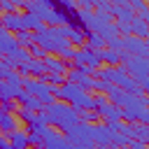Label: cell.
I'll list each match as a JSON object with an SVG mask.
<instances>
[{"mask_svg":"<svg viewBox=\"0 0 149 149\" xmlns=\"http://www.w3.org/2000/svg\"><path fill=\"white\" fill-rule=\"evenodd\" d=\"M7 142L14 147V149H28V135L23 130H12L9 135H5Z\"/></svg>","mask_w":149,"mask_h":149,"instance_id":"15","label":"cell"},{"mask_svg":"<svg viewBox=\"0 0 149 149\" xmlns=\"http://www.w3.org/2000/svg\"><path fill=\"white\" fill-rule=\"evenodd\" d=\"M119 65L128 72V77H130V79H133L142 91H147V88H149V79H147L149 63H147V58H142V56H130V54H121Z\"/></svg>","mask_w":149,"mask_h":149,"instance_id":"3","label":"cell"},{"mask_svg":"<svg viewBox=\"0 0 149 149\" xmlns=\"http://www.w3.org/2000/svg\"><path fill=\"white\" fill-rule=\"evenodd\" d=\"M91 144L98 149H109L112 147V135L105 123H91Z\"/></svg>","mask_w":149,"mask_h":149,"instance_id":"7","label":"cell"},{"mask_svg":"<svg viewBox=\"0 0 149 149\" xmlns=\"http://www.w3.org/2000/svg\"><path fill=\"white\" fill-rule=\"evenodd\" d=\"M68 63H72V68H84V70H88V72H95V70H100L102 68V63H100V56H98V51H88V49H72V54H70V61Z\"/></svg>","mask_w":149,"mask_h":149,"instance_id":"5","label":"cell"},{"mask_svg":"<svg viewBox=\"0 0 149 149\" xmlns=\"http://www.w3.org/2000/svg\"><path fill=\"white\" fill-rule=\"evenodd\" d=\"M9 72H12V70H9V68H7V63H5L2 58H0V79H5V77H7Z\"/></svg>","mask_w":149,"mask_h":149,"instance_id":"21","label":"cell"},{"mask_svg":"<svg viewBox=\"0 0 149 149\" xmlns=\"http://www.w3.org/2000/svg\"><path fill=\"white\" fill-rule=\"evenodd\" d=\"M147 135H149V130H147V123H128V137L130 140H137V142H147Z\"/></svg>","mask_w":149,"mask_h":149,"instance_id":"13","label":"cell"},{"mask_svg":"<svg viewBox=\"0 0 149 149\" xmlns=\"http://www.w3.org/2000/svg\"><path fill=\"white\" fill-rule=\"evenodd\" d=\"M5 114H7V112H5V109H2V105H0V119H2Z\"/></svg>","mask_w":149,"mask_h":149,"instance_id":"22","label":"cell"},{"mask_svg":"<svg viewBox=\"0 0 149 149\" xmlns=\"http://www.w3.org/2000/svg\"><path fill=\"white\" fill-rule=\"evenodd\" d=\"M42 116L49 128L56 126L58 130H68L72 123H77V109H72L70 105H65L61 100H54L51 105H47L42 109Z\"/></svg>","mask_w":149,"mask_h":149,"instance_id":"2","label":"cell"},{"mask_svg":"<svg viewBox=\"0 0 149 149\" xmlns=\"http://www.w3.org/2000/svg\"><path fill=\"white\" fill-rule=\"evenodd\" d=\"M63 137H65L72 147H93V144H91V123L77 121V123H72V126L65 130Z\"/></svg>","mask_w":149,"mask_h":149,"instance_id":"6","label":"cell"},{"mask_svg":"<svg viewBox=\"0 0 149 149\" xmlns=\"http://www.w3.org/2000/svg\"><path fill=\"white\" fill-rule=\"evenodd\" d=\"M14 40H16V44H19L21 49H28V47L33 44V33H16Z\"/></svg>","mask_w":149,"mask_h":149,"instance_id":"18","label":"cell"},{"mask_svg":"<svg viewBox=\"0 0 149 149\" xmlns=\"http://www.w3.org/2000/svg\"><path fill=\"white\" fill-rule=\"evenodd\" d=\"M128 5H130V9H137V12H140V19L149 21V7H147L144 2H140V0H133V2H128Z\"/></svg>","mask_w":149,"mask_h":149,"instance_id":"19","label":"cell"},{"mask_svg":"<svg viewBox=\"0 0 149 149\" xmlns=\"http://www.w3.org/2000/svg\"><path fill=\"white\" fill-rule=\"evenodd\" d=\"M42 65H44V72H47V74H63V77H65V72L70 70L68 61H63V58H58V56H44V58H42Z\"/></svg>","mask_w":149,"mask_h":149,"instance_id":"9","label":"cell"},{"mask_svg":"<svg viewBox=\"0 0 149 149\" xmlns=\"http://www.w3.org/2000/svg\"><path fill=\"white\" fill-rule=\"evenodd\" d=\"M21 88L28 93V95H33V98H37L44 107L47 105H51L56 98H54V88L47 84V81H42V79H35V77H23L21 79Z\"/></svg>","mask_w":149,"mask_h":149,"instance_id":"4","label":"cell"},{"mask_svg":"<svg viewBox=\"0 0 149 149\" xmlns=\"http://www.w3.org/2000/svg\"><path fill=\"white\" fill-rule=\"evenodd\" d=\"M19 7H16V2H12V0H0V14H14Z\"/></svg>","mask_w":149,"mask_h":149,"instance_id":"20","label":"cell"},{"mask_svg":"<svg viewBox=\"0 0 149 149\" xmlns=\"http://www.w3.org/2000/svg\"><path fill=\"white\" fill-rule=\"evenodd\" d=\"M77 121H81V123H95L98 114L93 109H77Z\"/></svg>","mask_w":149,"mask_h":149,"instance_id":"17","label":"cell"},{"mask_svg":"<svg viewBox=\"0 0 149 149\" xmlns=\"http://www.w3.org/2000/svg\"><path fill=\"white\" fill-rule=\"evenodd\" d=\"M121 44H123V54L147 58V40H140V37L128 35V37H121Z\"/></svg>","mask_w":149,"mask_h":149,"instance_id":"8","label":"cell"},{"mask_svg":"<svg viewBox=\"0 0 149 149\" xmlns=\"http://www.w3.org/2000/svg\"><path fill=\"white\" fill-rule=\"evenodd\" d=\"M58 33L70 42V47H84V30H77V28H70V26H58Z\"/></svg>","mask_w":149,"mask_h":149,"instance_id":"11","label":"cell"},{"mask_svg":"<svg viewBox=\"0 0 149 149\" xmlns=\"http://www.w3.org/2000/svg\"><path fill=\"white\" fill-rule=\"evenodd\" d=\"M19 91H21V86H16V84H9L7 79H0V105L16 100Z\"/></svg>","mask_w":149,"mask_h":149,"instance_id":"12","label":"cell"},{"mask_svg":"<svg viewBox=\"0 0 149 149\" xmlns=\"http://www.w3.org/2000/svg\"><path fill=\"white\" fill-rule=\"evenodd\" d=\"M0 16H2V14H0Z\"/></svg>","mask_w":149,"mask_h":149,"instance_id":"23","label":"cell"},{"mask_svg":"<svg viewBox=\"0 0 149 149\" xmlns=\"http://www.w3.org/2000/svg\"><path fill=\"white\" fill-rule=\"evenodd\" d=\"M33 44L40 47L47 56L56 54V56H61V58H65L68 51L72 49L70 42L58 33V28H49V26H44V28L37 30V33H33Z\"/></svg>","mask_w":149,"mask_h":149,"instance_id":"1","label":"cell"},{"mask_svg":"<svg viewBox=\"0 0 149 149\" xmlns=\"http://www.w3.org/2000/svg\"><path fill=\"white\" fill-rule=\"evenodd\" d=\"M95 114H98V119H105V123H112V121H121V109L116 107V105H112L109 100L100 107V109H95Z\"/></svg>","mask_w":149,"mask_h":149,"instance_id":"10","label":"cell"},{"mask_svg":"<svg viewBox=\"0 0 149 149\" xmlns=\"http://www.w3.org/2000/svg\"><path fill=\"white\" fill-rule=\"evenodd\" d=\"M98 56H100V63H107V65H119V61H121V54L109 51V49L98 51Z\"/></svg>","mask_w":149,"mask_h":149,"instance_id":"16","label":"cell"},{"mask_svg":"<svg viewBox=\"0 0 149 149\" xmlns=\"http://www.w3.org/2000/svg\"><path fill=\"white\" fill-rule=\"evenodd\" d=\"M12 130H19V119H16V114L7 112L0 119V135H9Z\"/></svg>","mask_w":149,"mask_h":149,"instance_id":"14","label":"cell"}]
</instances>
